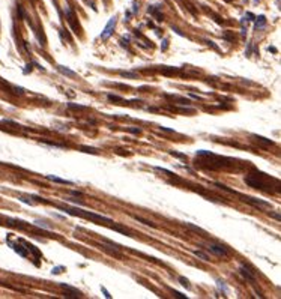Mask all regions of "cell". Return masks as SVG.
<instances>
[{
  "instance_id": "3957f363",
  "label": "cell",
  "mask_w": 281,
  "mask_h": 299,
  "mask_svg": "<svg viewBox=\"0 0 281 299\" xmlns=\"http://www.w3.org/2000/svg\"><path fill=\"white\" fill-rule=\"evenodd\" d=\"M208 251L215 254V256H220V257H227L229 256V251L224 245H218V244H211L208 245Z\"/></svg>"
},
{
  "instance_id": "277c9868",
  "label": "cell",
  "mask_w": 281,
  "mask_h": 299,
  "mask_svg": "<svg viewBox=\"0 0 281 299\" xmlns=\"http://www.w3.org/2000/svg\"><path fill=\"white\" fill-rule=\"evenodd\" d=\"M66 17H68V21H69V26L72 27V30L75 32V35H80V26L77 24V17H75V14H74V11L68 6L66 8Z\"/></svg>"
},
{
  "instance_id": "52a82bcc",
  "label": "cell",
  "mask_w": 281,
  "mask_h": 299,
  "mask_svg": "<svg viewBox=\"0 0 281 299\" xmlns=\"http://www.w3.org/2000/svg\"><path fill=\"white\" fill-rule=\"evenodd\" d=\"M247 202L251 203V205H254V206H257V208H262V209H271L272 208L271 203H268L265 200H259V198H253V197H248Z\"/></svg>"
},
{
  "instance_id": "d590c367",
  "label": "cell",
  "mask_w": 281,
  "mask_h": 299,
  "mask_svg": "<svg viewBox=\"0 0 281 299\" xmlns=\"http://www.w3.org/2000/svg\"><path fill=\"white\" fill-rule=\"evenodd\" d=\"M72 194H74V195H83V194H81V192H78V191H74Z\"/></svg>"
},
{
  "instance_id": "5bb4252c",
  "label": "cell",
  "mask_w": 281,
  "mask_h": 299,
  "mask_svg": "<svg viewBox=\"0 0 281 299\" xmlns=\"http://www.w3.org/2000/svg\"><path fill=\"white\" fill-rule=\"evenodd\" d=\"M80 150L81 152H86V153H98V150L95 149V147H87V146H80Z\"/></svg>"
},
{
  "instance_id": "4fadbf2b",
  "label": "cell",
  "mask_w": 281,
  "mask_h": 299,
  "mask_svg": "<svg viewBox=\"0 0 281 299\" xmlns=\"http://www.w3.org/2000/svg\"><path fill=\"white\" fill-rule=\"evenodd\" d=\"M194 254H196V256H197L199 259L205 260V262H209V260H211V259H209V256H208V254H206L205 251H200V250H196V251H194Z\"/></svg>"
},
{
  "instance_id": "603a6c76",
  "label": "cell",
  "mask_w": 281,
  "mask_h": 299,
  "mask_svg": "<svg viewBox=\"0 0 281 299\" xmlns=\"http://www.w3.org/2000/svg\"><path fill=\"white\" fill-rule=\"evenodd\" d=\"M47 146H51V147H65V144H60V143H51V141H41Z\"/></svg>"
},
{
  "instance_id": "836d02e7",
  "label": "cell",
  "mask_w": 281,
  "mask_h": 299,
  "mask_svg": "<svg viewBox=\"0 0 281 299\" xmlns=\"http://www.w3.org/2000/svg\"><path fill=\"white\" fill-rule=\"evenodd\" d=\"M167 45H169V44H167V41H163V45H161V48H163V50H166V48H167Z\"/></svg>"
},
{
  "instance_id": "d6986e66",
  "label": "cell",
  "mask_w": 281,
  "mask_h": 299,
  "mask_svg": "<svg viewBox=\"0 0 281 299\" xmlns=\"http://www.w3.org/2000/svg\"><path fill=\"white\" fill-rule=\"evenodd\" d=\"M120 75L122 77H128V78H137V74L135 72H129V71H120Z\"/></svg>"
},
{
  "instance_id": "e575fe53",
  "label": "cell",
  "mask_w": 281,
  "mask_h": 299,
  "mask_svg": "<svg viewBox=\"0 0 281 299\" xmlns=\"http://www.w3.org/2000/svg\"><path fill=\"white\" fill-rule=\"evenodd\" d=\"M268 50H269V51H274V53H275V51H277V48H274V47H269V48H268Z\"/></svg>"
},
{
  "instance_id": "7402d4cb",
  "label": "cell",
  "mask_w": 281,
  "mask_h": 299,
  "mask_svg": "<svg viewBox=\"0 0 281 299\" xmlns=\"http://www.w3.org/2000/svg\"><path fill=\"white\" fill-rule=\"evenodd\" d=\"M256 138H257L259 141L265 143V144H274V141H272V140H268V138H265V137H260V135H256Z\"/></svg>"
},
{
  "instance_id": "7c38bea8",
  "label": "cell",
  "mask_w": 281,
  "mask_h": 299,
  "mask_svg": "<svg viewBox=\"0 0 281 299\" xmlns=\"http://www.w3.org/2000/svg\"><path fill=\"white\" fill-rule=\"evenodd\" d=\"M149 12H151V14H154V15L157 17V20H158V21H161V20H163V15H161V12L158 11V8H157V6H151V8H149Z\"/></svg>"
},
{
  "instance_id": "ac0fdd59",
  "label": "cell",
  "mask_w": 281,
  "mask_h": 299,
  "mask_svg": "<svg viewBox=\"0 0 281 299\" xmlns=\"http://www.w3.org/2000/svg\"><path fill=\"white\" fill-rule=\"evenodd\" d=\"M179 283H181V284H182L185 289H188V290L191 289V284H190V281H188L185 277H179Z\"/></svg>"
},
{
  "instance_id": "d4e9b609",
  "label": "cell",
  "mask_w": 281,
  "mask_h": 299,
  "mask_svg": "<svg viewBox=\"0 0 281 299\" xmlns=\"http://www.w3.org/2000/svg\"><path fill=\"white\" fill-rule=\"evenodd\" d=\"M172 293L175 295V298H181V299H187V295L181 293V292H176V290H172Z\"/></svg>"
},
{
  "instance_id": "6da1fadb",
  "label": "cell",
  "mask_w": 281,
  "mask_h": 299,
  "mask_svg": "<svg viewBox=\"0 0 281 299\" xmlns=\"http://www.w3.org/2000/svg\"><path fill=\"white\" fill-rule=\"evenodd\" d=\"M62 211L68 215H72V217H81V218H87V220H92L98 224H102V223H113L110 218L104 217V215H99V214H95V212H89V211H83V209H75V208H69V206H65L62 208Z\"/></svg>"
},
{
  "instance_id": "5b68a950",
  "label": "cell",
  "mask_w": 281,
  "mask_h": 299,
  "mask_svg": "<svg viewBox=\"0 0 281 299\" xmlns=\"http://www.w3.org/2000/svg\"><path fill=\"white\" fill-rule=\"evenodd\" d=\"M9 244H11V248H12V250H14L17 254H20L21 257H27L29 251H27V248H26V247H23L24 244H23L20 239H18V242H17V244H15V242H9Z\"/></svg>"
},
{
  "instance_id": "d6a6232c",
  "label": "cell",
  "mask_w": 281,
  "mask_h": 299,
  "mask_svg": "<svg viewBox=\"0 0 281 299\" xmlns=\"http://www.w3.org/2000/svg\"><path fill=\"white\" fill-rule=\"evenodd\" d=\"M30 69H32V63H29L27 65V68L24 69V74H27V72H30Z\"/></svg>"
},
{
  "instance_id": "9c48e42d",
  "label": "cell",
  "mask_w": 281,
  "mask_h": 299,
  "mask_svg": "<svg viewBox=\"0 0 281 299\" xmlns=\"http://www.w3.org/2000/svg\"><path fill=\"white\" fill-rule=\"evenodd\" d=\"M266 27V17L265 15H259L254 18V30H263Z\"/></svg>"
},
{
  "instance_id": "ba28073f",
  "label": "cell",
  "mask_w": 281,
  "mask_h": 299,
  "mask_svg": "<svg viewBox=\"0 0 281 299\" xmlns=\"http://www.w3.org/2000/svg\"><path fill=\"white\" fill-rule=\"evenodd\" d=\"M239 274L245 278V280H248V281H251L253 284L256 283V277H254V274L248 269V266H245V265H242L241 268H239Z\"/></svg>"
},
{
  "instance_id": "30bf717a",
  "label": "cell",
  "mask_w": 281,
  "mask_h": 299,
  "mask_svg": "<svg viewBox=\"0 0 281 299\" xmlns=\"http://www.w3.org/2000/svg\"><path fill=\"white\" fill-rule=\"evenodd\" d=\"M57 69H59V72H62V74L66 75V77H71V78H75V77H77V72H75V71H72V69H69V68H66V66H63V65H59Z\"/></svg>"
},
{
  "instance_id": "8992f818",
  "label": "cell",
  "mask_w": 281,
  "mask_h": 299,
  "mask_svg": "<svg viewBox=\"0 0 281 299\" xmlns=\"http://www.w3.org/2000/svg\"><path fill=\"white\" fill-rule=\"evenodd\" d=\"M60 287L65 290V296L66 298H80L81 296V293L75 289V287H72V286H66V284H60Z\"/></svg>"
},
{
  "instance_id": "e0dca14e",
  "label": "cell",
  "mask_w": 281,
  "mask_h": 299,
  "mask_svg": "<svg viewBox=\"0 0 281 299\" xmlns=\"http://www.w3.org/2000/svg\"><path fill=\"white\" fill-rule=\"evenodd\" d=\"M66 105H68V108H71V110H86L84 105H78V104H72V102H68Z\"/></svg>"
},
{
  "instance_id": "f1b7e54d",
  "label": "cell",
  "mask_w": 281,
  "mask_h": 299,
  "mask_svg": "<svg viewBox=\"0 0 281 299\" xmlns=\"http://www.w3.org/2000/svg\"><path fill=\"white\" fill-rule=\"evenodd\" d=\"M101 290H102V293H104V296H105V298H108V299H110V298H111V295H110V293H108V292H107V289H104V287H101Z\"/></svg>"
},
{
  "instance_id": "7a4b0ae2",
  "label": "cell",
  "mask_w": 281,
  "mask_h": 299,
  "mask_svg": "<svg viewBox=\"0 0 281 299\" xmlns=\"http://www.w3.org/2000/svg\"><path fill=\"white\" fill-rule=\"evenodd\" d=\"M116 24H117V18L116 17H111L110 18V21L107 23V26L104 27V30H102V33H101V39L102 41H107L111 35H113V32H114V29H116Z\"/></svg>"
},
{
  "instance_id": "484cf974",
  "label": "cell",
  "mask_w": 281,
  "mask_h": 299,
  "mask_svg": "<svg viewBox=\"0 0 281 299\" xmlns=\"http://www.w3.org/2000/svg\"><path fill=\"white\" fill-rule=\"evenodd\" d=\"M244 18H245L247 21H254V18H256V17H254V14H251V12H247Z\"/></svg>"
},
{
  "instance_id": "4316f807",
  "label": "cell",
  "mask_w": 281,
  "mask_h": 299,
  "mask_svg": "<svg viewBox=\"0 0 281 299\" xmlns=\"http://www.w3.org/2000/svg\"><path fill=\"white\" fill-rule=\"evenodd\" d=\"M108 99L110 101H123L120 96H114V95H108Z\"/></svg>"
},
{
  "instance_id": "cb8c5ba5",
  "label": "cell",
  "mask_w": 281,
  "mask_h": 299,
  "mask_svg": "<svg viewBox=\"0 0 281 299\" xmlns=\"http://www.w3.org/2000/svg\"><path fill=\"white\" fill-rule=\"evenodd\" d=\"M170 155H172V156H175V158L187 159V155H184V153H179V152H173V150H170Z\"/></svg>"
},
{
  "instance_id": "9a60e30c",
  "label": "cell",
  "mask_w": 281,
  "mask_h": 299,
  "mask_svg": "<svg viewBox=\"0 0 281 299\" xmlns=\"http://www.w3.org/2000/svg\"><path fill=\"white\" fill-rule=\"evenodd\" d=\"M111 229L116 230V232H119V233H122V235H128V236H131V235H129V230H126V229H123V227H120V226H111Z\"/></svg>"
},
{
  "instance_id": "8fae6325",
  "label": "cell",
  "mask_w": 281,
  "mask_h": 299,
  "mask_svg": "<svg viewBox=\"0 0 281 299\" xmlns=\"http://www.w3.org/2000/svg\"><path fill=\"white\" fill-rule=\"evenodd\" d=\"M48 180L51 182H56V183H63V185H72L71 180H66V179H62V177H57V176H51V174H47L45 176Z\"/></svg>"
},
{
  "instance_id": "ffe728a7",
  "label": "cell",
  "mask_w": 281,
  "mask_h": 299,
  "mask_svg": "<svg viewBox=\"0 0 281 299\" xmlns=\"http://www.w3.org/2000/svg\"><path fill=\"white\" fill-rule=\"evenodd\" d=\"M217 286H218V287H220V289H221V290H223V293H224V295H226V293H227V292H229V289H227V286H226V283H223V281H221V280H218V281H217Z\"/></svg>"
},
{
  "instance_id": "4dcf8cb0",
  "label": "cell",
  "mask_w": 281,
  "mask_h": 299,
  "mask_svg": "<svg viewBox=\"0 0 281 299\" xmlns=\"http://www.w3.org/2000/svg\"><path fill=\"white\" fill-rule=\"evenodd\" d=\"M129 132H134V134H138V132H140V128H129Z\"/></svg>"
},
{
  "instance_id": "f546056e",
  "label": "cell",
  "mask_w": 281,
  "mask_h": 299,
  "mask_svg": "<svg viewBox=\"0 0 281 299\" xmlns=\"http://www.w3.org/2000/svg\"><path fill=\"white\" fill-rule=\"evenodd\" d=\"M62 269H63V268H62V266H59V268H54L51 272H53V274H59V272H62Z\"/></svg>"
},
{
  "instance_id": "2e32d148",
  "label": "cell",
  "mask_w": 281,
  "mask_h": 299,
  "mask_svg": "<svg viewBox=\"0 0 281 299\" xmlns=\"http://www.w3.org/2000/svg\"><path fill=\"white\" fill-rule=\"evenodd\" d=\"M137 221H140V223H143V224H146V226H149V227H154L155 229V224L152 223V221H149V220H145V218H142V217H134Z\"/></svg>"
},
{
  "instance_id": "83f0119b",
  "label": "cell",
  "mask_w": 281,
  "mask_h": 299,
  "mask_svg": "<svg viewBox=\"0 0 281 299\" xmlns=\"http://www.w3.org/2000/svg\"><path fill=\"white\" fill-rule=\"evenodd\" d=\"M269 217H271V218H274V220H277V221H280V214H278V212H271V214H269Z\"/></svg>"
},
{
  "instance_id": "8d00e7d4",
  "label": "cell",
  "mask_w": 281,
  "mask_h": 299,
  "mask_svg": "<svg viewBox=\"0 0 281 299\" xmlns=\"http://www.w3.org/2000/svg\"><path fill=\"white\" fill-rule=\"evenodd\" d=\"M254 2H259V0H254Z\"/></svg>"
},
{
  "instance_id": "1f68e13d",
  "label": "cell",
  "mask_w": 281,
  "mask_h": 299,
  "mask_svg": "<svg viewBox=\"0 0 281 299\" xmlns=\"http://www.w3.org/2000/svg\"><path fill=\"white\" fill-rule=\"evenodd\" d=\"M161 131H166V132H176L175 129H170V128H164V126L161 128Z\"/></svg>"
},
{
  "instance_id": "44dd1931",
  "label": "cell",
  "mask_w": 281,
  "mask_h": 299,
  "mask_svg": "<svg viewBox=\"0 0 281 299\" xmlns=\"http://www.w3.org/2000/svg\"><path fill=\"white\" fill-rule=\"evenodd\" d=\"M20 202H23V203H27V205H30V206H33V205L36 203L35 200H29V197H24V195H23V197H20Z\"/></svg>"
}]
</instances>
